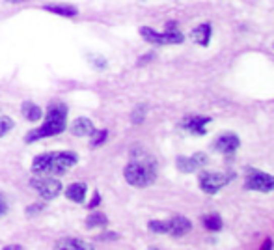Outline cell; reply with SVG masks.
I'll return each instance as SVG.
<instances>
[{
	"instance_id": "6da1fadb",
	"label": "cell",
	"mask_w": 274,
	"mask_h": 250,
	"mask_svg": "<svg viewBox=\"0 0 274 250\" xmlns=\"http://www.w3.org/2000/svg\"><path fill=\"white\" fill-rule=\"evenodd\" d=\"M79 155L73 152H49L41 153L34 159L32 163V172L37 176H62L66 174L73 165H77Z\"/></svg>"
},
{
	"instance_id": "7a4b0ae2",
	"label": "cell",
	"mask_w": 274,
	"mask_h": 250,
	"mask_svg": "<svg viewBox=\"0 0 274 250\" xmlns=\"http://www.w3.org/2000/svg\"><path fill=\"white\" fill-rule=\"evenodd\" d=\"M67 127V107L64 103H54L47 109V120L43 122V125H39L37 129L26 133L25 142L43 140V138H49V136H56V134L64 133Z\"/></svg>"
},
{
	"instance_id": "3957f363",
	"label": "cell",
	"mask_w": 274,
	"mask_h": 250,
	"mask_svg": "<svg viewBox=\"0 0 274 250\" xmlns=\"http://www.w3.org/2000/svg\"><path fill=\"white\" fill-rule=\"evenodd\" d=\"M123 176H125V181L129 185L144 189V187H149V185L155 183V179H157V166H155V163H153L151 159H146V155H142V159L131 161L125 166Z\"/></svg>"
},
{
	"instance_id": "277c9868",
	"label": "cell",
	"mask_w": 274,
	"mask_h": 250,
	"mask_svg": "<svg viewBox=\"0 0 274 250\" xmlns=\"http://www.w3.org/2000/svg\"><path fill=\"white\" fill-rule=\"evenodd\" d=\"M30 187L41 196L43 200H54L62 192V181L54 176H36L30 179Z\"/></svg>"
},
{
	"instance_id": "5b68a950",
	"label": "cell",
	"mask_w": 274,
	"mask_h": 250,
	"mask_svg": "<svg viewBox=\"0 0 274 250\" xmlns=\"http://www.w3.org/2000/svg\"><path fill=\"white\" fill-rule=\"evenodd\" d=\"M140 36L147 43H151V45H179V43L185 41V36L177 28L176 30H166L165 34H160V32L153 30L149 26H142Z\"/></svg>"
},
{
	"instance_id": "8992f818",
	"label": "cell",
	"mask_w": 274,
	"mask_h": 250,
	"mask_svg": "<svg viewBox=\"0 0 274 250\" xmlns=\"http://www.w3.org/2000/svg\"><path fill=\"white\" fill-rule=\"evenodd\" d=\"M232 174H224V172H201L198 177V185L205 194H216L222 187L230 183Z\"/></svg>"
},
{
	"instance_id": "52a82bcc",
	"label": "cell",
	"mask_w": 274,
	"mask_h": 250,
	"mask_svg": "<svg viewBox=\"0 0 274 250\" xmlns=\"http://www.w3.org/2000/svg\"><path fill=\"white\" fill-rule=\"evenodd\" d=\"M244 189L257 190V192H272L274 190V177L267 172L250 170L246 174V181H244Z\"/></svg>"
},
{
	"instance_id": "ba28073f",
	"label": "cell",
	"mask_w": 274,
	"mask_h": 250,
	"mask_svg": "<svg viewBox=\"0 0 274 250\" xmlns=\"http://www.w3.org/2000/svg\"><path fill=\"white\" fill-rule=\"evenodd\" d=\"M239 146H241V140H239L237 134H233V133L222 134V136H218L213 144L214 149L218 153H222V155H232V153L237 152Z\"/></svg>"
},
{
	"instance_id": "9c48e42d",
	"label": "cell",
	"mask_w": 274,
	"mask_h": 250,
	"mask_svg": "<svg viewBox=\"0 0 274 250\" xmlns=\"http://www.w3.org/2000/svg\"><path fill=\"white\" fill-rule=\"evenodd\" d=\"M207 161V157L203 155V153H196V155H192V157H177L176 161V166L177 170L183 172V174H192V172H196L200 166H203V163Z\"/></svg>"
},
{
	"instance_id": "30bf717a",
	"label": "cell",
	"mask_w": 274,
	"mask_h": 250,
	"mask_svg": "<svg viewBox=\"0 0 274 250\" xmlns=\"http://www.w3.org/2000/svg\"><path fill=\"white\" fill-rule=\"evenodd\" d=\"M192 230V222L185 217H174V219L168 220V235L172 237H183Z\"/></svg>"
},
{
	"instance_id": "8fae6325",
	"label": "cell",
	"mask_w": 274,
	"mask_h": 250,
	"mask_svg": "<svg viewBox=\"0 0 274 250\" xmlns=\"http://www.w3.org/2000/svg\"><path fill=\"white\" fill-rule=\"evenodd\" d=\"M207 123H211V118L207 116H187L183 120L181 125L189 133L196 134V136H201V134H205V125Z\"/></svg>"
},
{
	"instance_id": "7c38bea8",
	"label": "cell",
	"mask_w": 274,
	"mask_h": 250,
	"mask_svg": "<svg viewBox=\"0 0 274 250\" xmlns=\"http://www.w3.org/2000/svg\"><path fill=\"white\" fill-rule=\"evenodd\" d=\"M54 250H93L90 243H86L82 239L75 237H64L60 241H56Z\"/></svg>"
},
{
	"instance_id": "4fadbf2b",
	"label": "cell",
	"mask_w": 274,
	"mask_h": 250,
	"mask_svg": "<svg viewBox=\"0 0 274 250\" xmlns=\"http://www.w3.org/2000/svg\"><path fill=\"white\" fill-rule=\"evenodd\" d=\"M95 133V125L88 118H77L71 125V134L75 136H91Z\"/></svg>"
},
{
	"instance_id": "5bb4252c",
	"label": "cell",
	"mask_w": 274,
	"mask_h": 250,
	"mask_svg": "<svg viewBox=\"0 0 274 250\" xmlns=\"http://www.w3.org/2000/svg\"><path fill=\"white\" fill-rule=\"evenodd\" d=\"M211 34H213V26L209 23H203L192 30V41L201 45V47H207L209 41H211Z\"/></svg>"
},
{
	"instance_id": "9a60e30c",
	"label": "cell",
	"mask_w": 274,
	"mask_h": 250,
	"mask_svg": "<svg viewBox=\"0 0 274 250\" xmlns=\"http://www.w3.org/2000/svg\"><path fill=\"white\" fill-rule=\"evenodd\" d=\"M86 192H88L86 183H71L66 189V198L71 202H77V204H82L86 198Z\"/></svg>"
},
{
	"instance_id": "2e32d148",
	"label": "cell",
	"mask_w": 274,
	"mask_h": 250,
	"mask_svg": "<svg viewBox=\"0 0 274 250\" xmlns=\"http://www.w3.org/2000/svg\"><path fill=\"white\" fill-rule=\"evenodd\" d=\"M21 114H23L28 122H39L43 116V110L39 105L32 103V101H25V103L21 105Z\"/></svg>"
},
{
	"instance_id": "e0dca14e",
	"label": "cell",
	"mask_w": 274,
	"mask_h": 250,
	"mask_svg": "<svg viewBox=\"0 0 274 250\" xmlns=\"http://www.w3.org/2000/svg\"><path fill=\"white\" fill-rule=\"evenodd\" d=\"M45 12H50L54 13V15H60V17H77V8L75 6H64V4H47V6H43Z\"/></svg>"
},
{
	"instance_id": "ac0fdd59",
	"label": "cell",
	"mask_w": 274,
	"mask_h": 250,
	"mask_svg": "<svg viewBox=\"0 0 274 250\" xmlns=\"http://www.w3.org/2000/svg\"><path fill=\"white\" fill-rule=\"evenodd\" d=\"M108 224V219H106V215L101 213V211H93L86 217V228H104V226Z\"/></svg>"
},
{
	"instance_id": "d6986e66",
	"label": "cell",
	"mask_w": 274,
	"mask_h": 250,
	"mask_svg": "<svg viewBox=\"0 0 274 250\" xmlns=\"http://www.w3.org/2000/svg\"><path fill=\"white\" fill-rule=\"evenodd\" d=\"M201 222H203V226H205L207 230H211V232H218V230H222V219H220L216 213L203 217Z\"/></svg>"
},
{
	"instance_id": "ffe728a7",
	"label": "cell",
	"mask_w": 274,
	"mask_h": 250,
	"mask_svg": "<svg viewBox=\"0 0 274 250\" xmlns=\"http://www.w3.org/2000/svg\"><path fill=\"white\" fill-rule=\"evenodd\" d=\"M106 138H108V131H106V129H103V131H95V133L91 134L90 146H91V147L103 146L104 142H106Z\"/></svg>"
},
{
	"instance_id": "44dd1931",
	"label": "cell",
	"mask_w": 274,
	"mask_h": 250,
	"mask_svg": "<svg viewBox=\"0 0 274 250\" xmlns=\"http://www.w3.org/2000/svg\"><path fill=\"white\" fill-rule=\"evenodd\" d=\"M146 112H147V107L146 105H136V109L133 110V114H131V122L133 123H142L146 120Z\"/></svg>"
},
{
	"instance_id": "7402d4cb",
	"label": "cell",
	"mask_w": 274,
	"mask_h": 250,
	"mask_svg": "<svg viewBox=\"0 0 274 250\" xmlns=\"http://www.w3.org/2000/svg\"><path fill=\"white\" fill-rule=\"evenodd\" d=\"M147 228L153 233H166L168 232V220H151Z\"/></svg>"
},
{
	"instance_id": "603a6c76",
	"label": "cell",
	"mask_w": 274,
	"mask_h": 250,
	"mask_svg": "<svg viewBox=\"0 0 274 250\" xmlns=\"http://www.w3.org/2000/svg\"><path fill=\"white\" fill-rule=\"evenodd\" d=\"M13 129V120L10 116H0V136H6Z\"/></svg>"
},
{
	"instance_id": "cb8c5ba5",
	"label": "cell",
	"mask_w": 274,
	"mask_h": 250,
	"mask_svg": "<svg viewBox=\"0 0 274 250\" xmlns=\"http://www.w3.org/2000/svg\"><path fill=\"white\" fill-rule=\"evenodd\" d=\"M43 209H45V204H32L25 209V215L26 217H37L43 213Z\"/></svg>"
},
{
	"instance_id": "d4e9b609",
	"label": "cell",
	"mask_w": 274,
	"mask_h": 250,
	"mask_svg": "<svg viewBox=\"0 0 274 250\" xmlns=\"http://www.w3.org/2000/svg\"><path fill=\"white\" fill-rule=\"evenodd\" d=\"M90 62H91V64H93L95 67H97V69H104V67L108 66L103 56H97V55H91V56H90Z\"/></svg>"
},
{
	"instance_id": "484cf974",
	"label": "cell",
	"mask_w": 274,
	"mask_h": 250,
	"mask_svg": "<svg viewBox=\"0 0 274 250\" xmlns=\"http://www.w3.org/2000/svg\"><path fill=\"white\" fill-rule=\"evenodd\" d=\"M101 204V194L99 192H93V198L90 200V204H88V209H95Z\"/></svg>"
},
{
	"instance_id": "4316f807",
	"label": "cell",
	"mask_w": 274,
	"mask_h": 250,
	"mask_svg": "<svg viewBox=\"0 0 274 250\" xmlns=\"http://www.w3.org/2000/svg\"><path fill=\"white\" fill-rule=\"evenodd\" d=\"M97 239H101V241H116V239H120V235L114 232H106V233H103V235H99Z\"/></svg>"
},
{
	"instance_id": "83f0119b",
	"label": "cell",
	"mask_w": 274,
	"mask_h": 250,
	"mask_svg": "<svg viewBox=\"0 0 274 250\" xmlns=\"http://www.w3.org/2000/svg\"><path fill=\"white\" fill-rule=\"evenodd\" d=\"M6 213H8V202L4 196L0 194V217H4Z\"/></svg>"
},
{
	"instance_id": "f1b7e54d",
	"label": "cell",
	"mask_w": 274,
	"mask_h": 250,
	"mask_svg": "<svg viewBox=\"0 0 274 250\" xmlns=\"http://www.w3.org/2000/svg\"><path fill=\"white\" fill-rule=\"evenodd\" d=\"M153 58H155V55H153V53H149V55H146V56H142L140 60H138V66H144V64H147V62H151Z\"/></svg>"
},
{
	"instance_id": "f546056e",
	"label": "cell",
	"mask_w": 274,
	"mask_h": 250,
	"mask_svg": "<svg viewBox=\"0 0 274 250\" xmlns=\"http://www.w3.org/2000/svg\"><path fill=\"white\" fill-rule=\"evenodd\" d=\"M2 250H25L21 244H8V246H4Z\"/></svg>"
},
{
	"instance_id": "4dcf8cb0",
	"label": "cell",
	"mask_w": 274,
	"mask_h": 250,
	"mask_svg": "<svg viewBox=\"0 0 274 250\" xmlns=\"http://www.w3.org/2000/svg\"><path fill=\"white\" fill-rule=\"evenodd\" d=\"M270 248H272V241H270V239H265V243H263L261 250H270Z\"/></svg>"
},
{
	"instance_id": "1f68e13d",
	"label": "cell",
	"mask_w": 274,
	"mask_h": 250,
	"mask_svg": "<svg viewBox=\"0 0 274 250\" xmlns=\"http://www.w3.org/2000/svg\"><path fill=\"white\" fill-rule=\"evenodd\" d=\"M10 4H21V2H26V0H6Z\"/></svg>"
},
{
	"instance_id": "d6a6232c",
	"label": "cell",
	"mask_w": 274,
	"mask_h": 250,
	"mask_svg": "<svg viewBox=\"0 0 274 250\" xmlns=\"http://www.w3.org/2000/svg\"><path fill=\"white\" fill-rule=\"evenodd\" d=\"M151 250H157V248H151Z\"/></svg>"
}]
</instances>
